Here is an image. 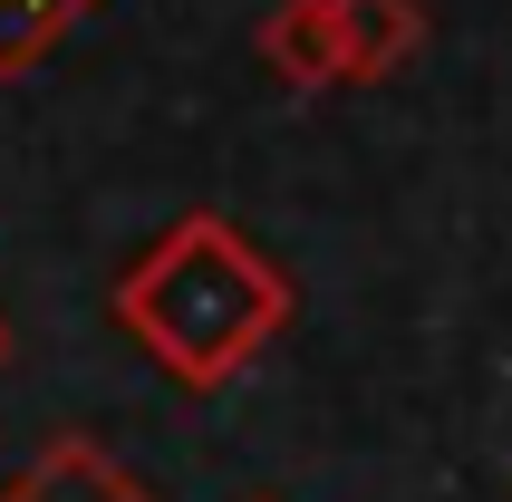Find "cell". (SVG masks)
Returning <instances> with one entry per match:
<instances>
[{"label":"cell","instance_id":"8992f818","mask_svg":"<svg viewBox=\"0 0 512 502\" xmlns=\"http://www.w3.org/2000/svg\"><path fill=\"white\" fill-rule=\"evenodd\" d=\"M0 367H10V319H0Z\"/></svg>","mask_w":512,"mask_h":502},{"label":"cell","instance_id":"3957f363","mask_svg":"<svg viewBox=\"0 0 512 502\" xmlns=\"http://www.w3.org/2000/svg\"><path fill=\"white\" fill-rule=\"evenodd\" d=\"M252 49H261V68H271V78H290V87L339 78V29H329V0H281V10L252 29Z\"/></svg>","mask_w":512,"mask_h":502},{"label":"cell","instance_id":"277c9868","mask_svg":"<svg viewBox=\"0 0 512 502\" xmlns=\"http://www.w3.org/2000/svg\"><path fill=\"white\" fill-rule=\"evenodd\" d=\"M0 502H145V493L116 474L97 445H49L20 483H10V493H0Z\"/></svg>","mask_w":512,"mask_h":502},{"label":"cell","instance_id":"6da1fadb","mask_svg":"<svg viewBox=\"0 0 512 502\" xmlns=\"http://www.w3.org/2000/svg\"><path fill=\"white\" fill-rule=\"evenodd\" d=\"M116 319L145 358L184 387H223L290 319V280L261 261L223 213H184L136 271L116 280Z\"/></svg>","mask_w":512,"mask_h":502},{"label":"cell","instance_id":"5b68a950","mask_svg":"<svg viewBox=\"0 0 512 502\" xmlns=\"http://www.w3.org/2000/svg\"><path fill=\"white\" fill-rule=\"evenodd\" d=\"M97 10V0H0V78H20L68 39V20Z\"/></svg>","mask_w":512,"mask_h":502},{"label":"cell","instance_id":"7a4b0ae2","mask_svg":"<svg viewBox=\"0 0 512 502\" xmlns=\"http://www.w3.org/2000/svg\"><path fill=\"white\" fill-rule=\"evenodd\" d=\"M329 29H339V78H397L426 39V10L416 0H329Z\"/></svg>","mask_w":512,"mask_h":502}]
</instances>
